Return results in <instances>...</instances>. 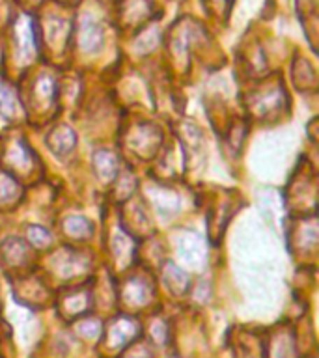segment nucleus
Segmentation results:
<instances>
[{"label": "nucleus", "mask_w": 319, "mask_h": 358, "mask_svg": "<svg viewBox=\"0 0 319 358\" xmlns=\"http://www.w3.org/2000/svg\"><path fill=\"white\" fill-rule=\"evenodd\" d=\"M140 323L134 319V315L129 313H118L103 324V332H101V343L106 351L112 355H120L125 347L140 338Z\"/></svg>", "instance_id": "1"}, {"label": "nucleus", "mask_w": 319, "mask_h": 358, "mask_svg": "<svg viewBox=\"0 0 319 358\" xmlns=\"http://www.w3.org/2000/svg\"><path fill=\"white\" fill-rule=\"evenodd\" d=\"M92 306H94V296L86 285L69 287L56 301V310L66 321H77L83 315H88Z\"/></svg>", "instance_id": "2"}, {"label": "nucleus", "mask_w": 319, "mask_h": 358, "mask_svg": "<svg viewBox=\"0 0 319 358\" xmlns=\"http://www.w3.org/2000/svg\"><path fill=\"white\" fill-rule=\"evenodd\" d=\"M153 295H155V289H153L151 282L140 274L129 276L120 287V302L127 310L129 315H134V312L148 306Z\"/></svg>", "instance_id": "3"}, {"label": "nucleus", "mask_w": 319, "mask_h": 358, "mask_svg": "<svg viewBox=\"0 0 319 358\" xmlns=\"http://www.w3.org/2000/svg\"><path fill=\"white\" fill-rule=\"evenodd\" d=\"M265 358H297V341L291 327H276L269 334Z\"/></svg>", "instance_id": "4"}, {"label": "nucleus", "mask_w": 319, "mask_h": 358, "mask_svg": "<svg viewBox=\"0 0 319 358\" xmlns=\"http://www.w3.org/2000/svg\"><path fill=\"white\" fill-rule=\"evenodd\" d=\"M179 256L189 267H201L206 262V248H204L200 235L194 231H187L179 241Z\"/></svg>", "instance_id": "5"}, {"label": "nucleus", "mask_w": 319, "mask_h": 358, "mask_svg": "<svg viewBox=\"0 0 319 358\" xmlns=\"http://www.w3.org/2000/svg\"><path fill=\"white\" fill-rule=\"evenodd\" d=\"M161 142V133L159 129L150 125V123H140L136 131L131 134V145L136 153H142V155H148L151 151V148Z\"/></svg>", "instance_id": "6"}, {"label": "nucleus", "mask_w": 319, "mask_h": 358, "mask_svg": "<svg viewBox=\"0 0 319 358\" xmlns=\"http://www.w3.org/2000/svg\"><path fill=\"white\" fill-rule=\"evenodd\" d=\"M15 43L19 55L30 58L36 50V34H34V22L28 17H21L15 27Z\"/></svg>", "instance_id": "7"}, {"label": "nucleus", "mask_w": 319, "mask_h": 358, "mask_svg": "<svg viewBox=\"0 0 319 358\" xmlns=\"http://www.w3.org/2000/svg\"><path fill=\"white\" fill-rule=\"evenodd\" d=\"M101 45H103V30H101V27L92 19H84V22L80 24V30H78V47L84 52H95V50L101 49Z\"/></svg>", "instance_id": "8"}, {"label": "nucleus", "mask_w": 319, "mask_h": 358, "mask_svg": "<svg viewBox=\"0 0 319 358\" xmlns=\"http://www.w3.org/2000/svg\"><path fill=\"white\" fill-rule=\"evenodd\" d=\"M162 280H164L168 291L176 296L185 295L190 287L189 274L185 273L183 268L176 267L173 263H166L164 265V268H162Z\"/></svg>", "instance_id": "9"}, {"label": "nucleus", "mask_w": 319, "mask_h": 358, "mask_svg": "<svg viewBox=\"0 0 319 358\" xmlns=\"http://www.w3.org/2000/svg\"><path fill=\"white\" fill-rule=\"evenodd\" d=\"M75 133L67 125H56L52 131L49 133V138H47V144L56 155H66V153H71L73 148H75Z\"/></svg>", "instance_id": "10"}, {"label": "nucleus", "mask_w": 319, "mask_h": 358, "mask_svg": "<svg viewBox=\"0 0 319 358\" xmlns=\"http://www.w3.org/2000/svg\"><path fill=\"white\" fill-rule=\"evenodd\" d=\"M95 176L101 181H112L118 176V157L108 150H99L94 153Z\"/></svg>", "instance_id": "11"}, {"label": "nucleus", "mask_w": 319, "mask_h": 358, "mask_svg": "<svg viewBox=\"0 0 319 358\" xmlns=\"http://www.w3.org/2000/svg\"><path fill=\"white\" fill-rule=\"evenodd\" d=\"M151 203L159 213H176L179 207V198L178 194L170 189H164V187H155V189L150 190Z\"/></svg>", "instance_id": "12"}, {"label": "nucleus", "mask_w": 319, "mask_h": 358, "mask_svg": "<svg viewBox=\"0 0 319 358\" xmlns=\"http://www.w3.org/2000/svg\"><path fill=\"white\" fill-rule=\"evenodd\" d=\"M75 332L83 340L97 341L101 338V332H103V323H101L99 317H94L92 313H88V315H83L80 319H77Z\"/></svg>", "instance_id": "13"}, {"label": "nucleus", "mask_w": 319, "mask_h": 358, "mask_svg": "<svg viewBox=\"0 0 319 358\" xmlns=\"http://www.w3.org/2000/svg\"><path fill=\"white\" fill-rule=\"evenodd\" d=\"M64 231L73 239H88L94 234V228L84 217L71 215V217L64 218Z\"/></svg>", "instance_id": "14"}, {"label": "nucleus", "mask_w": 319, "mask_h": 358, "mask_svg": "<svg viewBox=\"0 0 319 358\" xmlns=\"http://www.w3.org/2000/svg\"><path fill=\"white\" fill-rule=\"evenodd\" d=\"M118 358H155L153 343L136 338V340L131 341V343L118 355Z\"/></svg>", "instance_id": "15"}, {"label": "nucleus", "mask_w": 319, "mask_h": 358, "mask_svg": "<svg viewBox=\"0 0 319 358\" xmlns=\"http://www.w3.org/2000/svg\"><path fill=\"white\" fill-rule=\"evenodd\" d=\"M235 355L237 358H265V345L262 341L254 340L252 336L245 334L243 341L235 347Z\"/></svg>", "instance_id": "16"}, {"label": "nucleus", "mask_w": 319, "mask_h": 358, "mask_svg": "<svg viewBox=\"0 0 319 358\" xmlns=\"http://www.w3.org/2000/svg\"><path fill=\"white\" fill-rule=\"evenodd\" d=\"M2 250H4L6 263H10V265H21L27 262V246L19 239H10L8 243H4Z\"/></svg>", "instance_id": "17"}, {"label": "nucleus", "mask_w": 319, "mask_h": 358, "mask_svg": "<svg viewBox=\"0 0 319 358\" xmlns=\"http://www.w3.org/2000/svg\"><path fill=\"white\" fill-rule=\"evenodd\" d=\"M15 92L10 86H0V114L2 116L13 117L19 112V105H17Z\"/></svg>", "instance_id": "18"}, {"label": "nucleus", "mask_w": 319, "mask_h": 358, "mask_svg": "<svg viewBox=\"0 0 319 358\" xmlns=\"http://www.w3.org/2000/svg\"><path fill=\"white\" fill-rule=\"evenodd\" d=\"M17 192H19V185L13 181V178L2 173V176H0V200H2V203H4V201L8 203V201L15 200Z\"/></svg>", "instance_id": "19"}, {"label": "nucleus", "mask_w": 319, "mask_h": 358, "mask_svg": "<svg viewBox=\"0 0 319 358\" xmlns=\"http://www.w3.org/2000/svg\"><path fill=\"white\" fill-rule=\"evenodd\" d=\"M28 241L36 248H47L50 243V237L47 234V229H43L41 226H30L28 228Z\"/></svg>", "instance_id": "20"}, {"label": "nucleus", "mask_w": 319, "mask_h": 358, "mask_svg": "<svg viewBox=\"0 0 319 358\" xmlns=\"http://www.w3.org/2000/svg\"><path fill=\"white\" fill-rule=\"evenodd\" d=\"M310 358H312V357H310Z\"/></svg>", "instance_id": "21"}]
</instances>
